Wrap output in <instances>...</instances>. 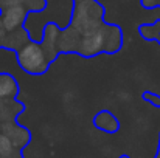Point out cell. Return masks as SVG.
<instances>
[{
	"label": "cell",
	"instance_id": "cell-5",
	"mask_svg": "<svg viewBox=\"0 0 160 158\" xmlns=\"http://www.w3.org/2000/svg\"><path fill=\"white\" fill-rule=\"evenodd\" d=\"M30 41H31V36H30V31L27 28L22 31H17V33H8L0 20V48L19 51Z\"/></svg>",
	"mask_w": 160,
	"mask_h": 158
},
{
	"label": "cell",
	"instance_id": "cell-10",
	"mask_svg": "<svg viewBox=\"0 0 160 158\" xmlns=\"http://www.w3.org/2000/svg\"><path fill=\"white\" fill-rule=\"evenodd\" d=\"M47 5H48V0H0V11L9 6H23L28 9L30 14H33V12L45 11Z\"/></svg>",
	"mask_w": 160,
	"mask_h": 158
},
{
	"label": "cell",
	"instance_id": "cell-11",
	"mask_svg": "<svg viewBox=\"0 0 160 158\" xmlns=\"http://www.w3.org/2000/svg\"><path fill=\"white\" fill-rule=\"evenodd\" d=\"M138 33L145 41L157 42L160 45V19H157L152 23H142L138 26Z\"/></svg>",
	"mask_w": 160,
	"mask_h": 158
},
{
	"label": "cell",
	"instance_id": "cell-8",
	"mask_svg": "<svg viewBox=\"0 0 160 158\" xmlns=\"http://www.w3.org/2000/svg\"><path fill=\"white\" fill-rule=\"evenodd\" d=\"M23 104L17 99H5L0 103V124L16 122V118L23 112Z\"/></svg>",
	"mask_w": 160,
	"mask_h": 158
},
{
	"label": "cell",
	"instance_id": "cell-4",
	"mask_svg": "<svg viewBox=\"0 0 160 158\" xmlns=\"http://www.w3.org/2000/svg\"><path fill=\"white\" fill-rule=\"evenodd\" d=\"M0 132L12 143V146L17 151H22L23 147L28 146V143L31 141V133L30 130H27L25 127L19 126L17 122H5L0 124Z\"/></svg>",
	"mask_w": 160,
	"mask_h": 158
},
{
	"label": "cell",
	"instance_id": "cell-12",
	"mask_svg": "<svg viewBox=\"0 0 160 158\" xmlns=\"http://www.w3.org/2000/svg\"><path fill=\"white\" fill-rule=\"evenodd\" d=\"M0 158H22V151H17L2 132H0Z\"/></svg>",
	"mask_w": 160,
	"mask_h": 158
},
{
	"label": "cell",
	"instance_id": "cell-2",
	"mask_svg": "<svg viewBox=\"0 0 160 158\" xmlns=\"http://www.w3.org/2000/svg\"><path fill=\"white\" fill-rule=\"evenodd\" d=\"M16 59H17L19 67L25 73L33 74V76H41L47 73L52 65L42 44L33 39L27 42L19 51H16Z\"/></svg>",
	"mask_w": 160,
	"mask_h": 158
},
{
	"label": "cell",
	"instance_id": "cell-1",
	"mask_svg": "<svg viewBox=\"0 0 160 158\" xmlns=\"http://www.w3.org/2000/svg\"><path fill=\"white\" fill-rule=\"evenodd\" d=\"M106 8L98 0H72L67 26L58 36V51L95 57L101 53L115 54L123 47V30L104 19Z\"/></svg>",
	"mask_w": 160,
	"mask_h": 158
},
{
	"label": "cell",
	"instance_id": "cell-15",
	"mask_svg": "<svg viewBox=\"0 0 160 158\" xmlns=\"http://www.w3.org/2000/svg\"><path fill=\"white\" fill-rule=\"evenodd\" d=\"M123 158H128V157H123Z\"/></svg>",
	"mask_w": 160,
	"mask_h": 158
},
{
	"label": "cell",
	"instance_id": "cell-16",
	"mask_svg": "<svg viewBox=\"0 0 160 158\" xmlns=\"http://www.w3.org/2000/svg\"><path fill=\"white\" fill-rule=\"evenodd\" d=\"M0 103H2V99H0Z\"/></svg>",
	"mask_w": 160,
	"mask_h": 158
},
{
	"label": "cell",
	"instance_id": "cell-9",
	"mask_svg": "<svg viewBox=\"0 0 160 158\" xmlns=\"http://www.w3.org/2000/svg\"><path fill=\"white\" fill-rule=\"evenodd\" d=\"M20 92L17 79L9 73H0V99H16Z\"/></svg>",
	"mask_w": 160,
	"mask_h": 158
},
{
	"label": "cell",
	"instance_id": "cell-7",
	"mask_svg": "<svg viewBox=\"0 0 160 158\" xmlns=\"http://www.w3.org/2000/svg\"><path fill=\"white\" fill-rule=\"evenodd\" d=\"M93 126H95L98 130L112 135V133H117V132H118V129H120V121H118V118H117L113 113H110L109 110H101V112H98V113L93 116Z\"/></svg>",
	"mask_w": 160,
	"mask_h": 158
},
{
	"label": "cell",
	"instance_id": "cell-6",
	"mask_svg": "<svg viewBox=\"0 0 160 158\" xmlns=\"http://www.w3.org/2000/svg\"><path fill=\"white\" fill-rule=\"evenodd\" d=\"M61 33V26L54 22H47L44 25V30H42V47L47 53L50 62H54L56 57L59 56V51H58V36Z\"/></svg>",
	"mask_w": 160,
	"mask_h": 158
},
{
	"label": "cell",
	"instance_id": "cell-3",
	"mask_svg": "<svg viewBox=\"0 0 160 158\" xmlns=\"http://www.w3.org/2000/svg\"><path fill=\"white\" fill-rule=\"evenodd\" d=\"M28 9L23 6H9L0 11V20L8 33H17L25 30V23L28 20Z\"/></svg>",
	"mask_w": 160,
	"mask_h": 158
},
{
	"label": "cell",
	"instance_id": "cell-13",
	"mask_svg": "<svg viewBox=\"0 0 160 158\" xmlns=\"http://www.w3.org/2000/svg\"><path fill=\"white\" fill-rule=\"evenodd\" d=\"M143 99H145L148 104H151L152 107H157V108H160V95H157V93H152V92H145V93H143Z\"/></svg>",
	"mask_w": 160,
	"mask_h": 158
},
{
	"label": "cell",
	"instance_id": "cell-14",
	"mask_svg": "<svg viewBox=\"0 0 160 158\" xmlns=\"http://www.w3.org/2000/svg\"><path fill=\"white\" fill-rule=\"evenodd\" d=\"M157 154H159V155H160V144H159V152H157Z\"/></svg>",
	"mask_w": 160,
	"mask_h": 158
}]
</instances>
